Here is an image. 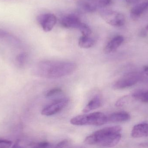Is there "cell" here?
Here are the masks:
<instances>
[{"label":"cell","instance_id":"obj_1","mask_svg":"<svg viewBox=\"0 0 148 148\" xmlns=\"http://www.w3.org/2000/svg\"><path fill=\"white\" fill-rule=\"evenodd\" d=\"M77 65L73 62L42 61L34 68L35 75L48 79H58L73 74Z\"/></svg>","mask_w":148,"mask_h":148},{"label":"cell","instance_id":"obj_2","mask_svg":"<svg viewBox=\"0 0 148 148\" xmlns=\"http://www.w3.org/2000/svg\"><path fill=\"white\" fill-rule=\"evenodd\" d=\"M122 128L120 126L107 127L94 132L86 137L84 143L104 147L116 146L121 139Z\"/></svg>","mask_w":148,"mask_h":148},{"label":"cell","instance_id":"obj_3","mask_svg":"<svg viewBox=\"0 0 148 148\" xmlns=\"http://www.w3.org/2000/svg\"><path fill=\"white\" fill-rule=\"evenodd\" d=\"M107 123L108 116L100 112L77 116L70 120V123L72 125L78 126H101Z\"/></svg>","mask_w":148,"mask_h":148},{"label":"cell","instance_id":"obj_4","mask_svg":"<svg viewBox=\"0 0 148 148\" xmlns=\"http://www.w3.org/2000/svg\"><path fill=\"white\" fill-rule=\"evenodd\" d=\"M100 14L102 19L111 26L121 27L125 23V17L120 12L110 10H103L100 11Z\"/></svg>","mask_w":148,"mask_h":148},{"label":"cell","instance_id":"obj_5","mask_svg":"<svg viewBox=\"0 0 148 148\" xmlns=\"http://www.w3.org/2000/svg\"><path fill=\"white\" fill-rule=\"evenodd\" d=\"M141 79V75L137 72L127 73L117 80L114 83L113 87L115 89L127 88L135 85Z\"/></svg>","mask_w":148,"mask_h":148},{"label":"cell","instance_id":"obj_6","mask_svg":"<svg viewBox=\"0 0 148 148\" xmlns=\"http://www.w3.org/2000/svg\"><path fill=\"white\" fill-rule=\"evenodd\" d=\"M69 101V99L67 98H61L56 100L42 109L41 114L47 116L56 114L66 107L68 104Z\"/></svg>","mask_w":148,"mask_h":148},{"label":"cell","instance_id":"obj_7","mask_svg":"<svg viewBox=\"0 0 148 148\" xmlns=\"http://www.w3.org/2000/svg\"><path fill=\"white\" fill-rule=\"evenodd\" d=\"M37 21L44 31L49 32L56 24L57 18L54 14L47 13L39 15Z\"/></svg>","mask_w":148,"mask_h":148},{"label":"cell","instance_id":"obj_8","mask_svg":"<svg viewBox=\"0 0 148 148\" xmlns=\"http://www.w3.org/2000/svg\"><path fill=\"white\" fill-rule=\"evenodd\" d=\"M82 23L78 17L75 14H68L62 18L61 24L66 28H77Z\"/></svg>","mask_w":148,"mask_h":148},{"label":"cell","instance_id":"obj_9","mask_svg":"<svg viewBox=\"0 0 148 148\" xmlns=\"http://www.w3.org/2000/svg\"><path fill=\"white\" fill-rule=\"evenodd\" d=\"M124 41L123 36L121 35L116 36L112 38L108 42L104 47L103 51L106 54H110L115 51Z\"/></svg>","mask_w":148,"mask_h":148},{"label":"cell","instance_id":"obj_10","mask_svg":"<svg viewBox=\"0 0 148 148\" xmlns=\"http://www.w3.org/2000/svg\"><path fill=\"white\" fill-rule=\"evenodd\" d=\"M131 136L134 138H139L148 136V124L140 123L134 126L131 132Z\"/></svg>","mask_w":148,"mask_h":148},{"label":"cell","instance_id":"obj_11","mask_svg":"<svg viewBox=\"0 0 148 148\" xmlns=\"http://www.w3.org/2000/svg\"><path fill=\"white\" fill-rule=\"evenodd\" d=\"M130 119V114L124 111L115 112L108 116V122H124L129 120Z\"/></svg>","mask_w":148,"mask_h":148},{"label":"cell","instance_id":"obj_12","mask_svg":"<svg viewBox=\"0 0 148 148\" xmlns=\"http://www.w3.org/2000/svg\"><path fill=\"white\" fill-rule=\"evenodd\" d=\"M0 41L15 45H19L21 43L20 39L16 36L1 29H0Z\"/></svg>","mask_w":148,"mask_h":148},{"label":"cell","instance_id":"obj_13","mask_svg":"<svg viewBox=\"0 0 148 148\" xmlns=\"http://www.w3.org/2000/svg\"><path fill=\"white\" fill-rule=\"evenodd\" d=\"M101 104L102 100L101 97L100 96H96L84 107L82 110L83 113H88L97 109L100 107Z\"/></svg>","mask_w":148,"mask_h":148},{"label":"cell","instance_id":"obj_14","mask_svg":"<svg viewBox=\"0 0 148 148\" xmlns=\"http://www.w3.org/2000/svg\"><path fill=\"white\" fill-rule=\"evenodd\" d=\"M77 5L81 10L88 13L95 12L97 8L89 0H79L77 1Z\"/></svg>","mask_w":148,"mask_h":148},{"label":"cell","instance_id":"obj_15","mask_svg":"<svg viewBox=\"0 0 148 148\" xmlns=\"http://www.w3.org/2000/svg\"><path fill=\"white\" fill-rule=\"evenodd\" d=\"M148 9V1L137 4L131 10V15L134 18H138Z\"/></svg>","mask_w":148,"mask_h":148},{"label":"cell","instance_id":"obj_16","mask_svg":"<svg viewBox=\"0 0 148 148\" xmlns=\"http://www.w3.org/2000/svg\"><path fill=\"white\" fill-rule=\"evenodd\" d=\"M95 41L89 36H82L78 41V45L82 48L88 49L95 45Z\"/></svg>","mask_w":148,"mask_h":148},{"label":"cell","instance_id":"obj_17","mask_svg":"<svg viewBox=\"0 0 148 148\" xmlns=\"http://www.w3.org/2000/svg\"><path fill=\"white\" fill-rule=\"evenodd\" d=\"M133 97L143 102L148 103V90H139L133 94Z\"/></svg>","mask_w":148,"mask_h":148},{"label":"cell","instance_id":"obj_18","mask_svg":"<svg viewBox=\"0 0 148 148\" xmlns=\"http://www.w3.org/2000/svg\"><path fill=\"white\" fill-rule=\"evenodd\" d=\"M94 3L97 8L107 7L111 3L112 0H89Z\"/></svg>","mask_w":148,"mask_h":148},{"label":"cell","instance_id":"obj_19","mask_svg":"<svg viewBox=\"0 0 148 148\" xmlns=\"http://www.w3.org/2000/svg\"><path fill=\"white\" fill-rule=\"evenodd\" d=\"M78 29L80 30V32L82 33V34L83 36H89L91 34V29L89 27L88 25L82 22L80 25V27L78 28Z\"/></svg>","mask_w":148,"mask_h":148},{"label":"cell","instance_id":"obj_20","mask_svg":"<svg viewBox=\"0 0 148 148\" xmlns=\"http://www.w3.org/2000/svg\"><path fill=\"white\" fill-rule=\"evenodd\" d=\"M130 99V96L126 95L123 96L116 101L115 103L116 107H123L129 102Z\"/></svg>","mask_w":148,"mask_h":148},{"label":"cell","instance_id":"obj_21","mask_svg":"<svg viewBox=\"0 0 148 148\" xmlns=\"http://www.w3.org/2000/svg\"><path fill=\"white\" fill-rule=\"evenodd\" d=\"M27 58V54L26 53H22L17 56L16 58V62L20 66L24 65Z\"/></svg>","mask_w":148,"mask_h":148},{"label":"cell","instance_id":"obj_22","mask_svg":"<svg viewBox=\"0 0 148 148\" xmlns=\"http://www.w3.org/2000/svg\"><path fill=\"white\" fill-rule=\"evenodd\" d=\"M62 90L59 87L54 88L50 90H48L46 93V96L47 97H51L55 95L56 94H60L62 92Z\"/></svg>","mask_w":148,"mask_h":148},{"label":"cell","instance_id":"obj_23","mask_svg":"<svg viewBox=\"0 0 148 148\" xmlns=\"http://www.w3.org/2000/svg\"><path fill=\"white\" fill-rule=\"evenodd\" d=\"M12 144L13 143L11 141L0 138V148L11 147Z\"/></svg>","mask_w":148,"mask_h":148},{"label":"cell","instance_id":"obj_24","mask_svg":"<svg viewBox=\"0 0 148 148\" xmlns=\"http://www.w3.org/2000/svg\"><path fill=\"white\" fill-rule=\"evenodd\" d=\"M29 145L32 146V147L47 148L49 147L50 144L47 142H42L37 143H31Z\"/></svg>","mask_w":148,"mask_h":148},{"label":"cell","instance_id":"obj_25","mask_svg":"<svg viewBox=\"0 0 148 148\" xmlns=\"http://www.w3.org/2000/svg\"><path fill=\"white\" fill-rule=\"evenodd\" d=\"M69 141L68 140H63L61 142H60L58 143L56 145V148H64L68 147V145H69Z\"/></svg>","mask_w":148,"mask_h":148},{"label":"cell","instance_id":"obj_26","mask_svg":"<svg viewBox=\"0 0 148 148\" xmlns=\"http://www.w3.org/2000/svg\"><path fill=\"white\" fill-rule=\"evenodd\" d=\"M129 3H136L140 1V0H123Z\"/></svg>","mask_w":148,"mask_h":148},{"label":"cell","instance_id":"obj_27","mask_svg":"<svg viewBox=\"0 0 148 148\" xmlns=\"http://www.w3.org/2000/svg\"><path fill=\"white\" fill-rule=\"evenodd\" d=\"M140 35L141 37H145L147 36V34L145 30H142L140 33Z\"/></svg>","mask_w":148,"mask_h":148},{"label":"cell","instance_id":"obj_28","mask_svg":"<svg viewBox=\"0 0 148 148\" xmlns=\"http://www.w3.org/2000/svg\"><path fill=\"white\" fill-rule=\"evenodd\" d=\"M143 69H144V71L145 74L148 76V66H145V67H144Z\"/></svg>","mask_w":148,"mask_h":148},{"label":"cell","instance_id":"obj_29","mask_svg":"<svg viewBox=\"0 0 148 148\" xmlns=\"http://www.w3.org/2000/svg\"><path fill=\"white\" fill-rule=\"evenodd\" d=\"M146 29L147 30H148V25H147V27H146Z\"/></svg>","mask_w":148,"mask_h":148}]
</instances>
